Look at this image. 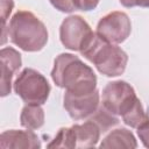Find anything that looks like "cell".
Returning <instances> with one entry per match:
<instances>
[{"instance_id":"cell-1","label":"cell","mask_w":149,"mask_h":149,"mask_svg":"<svg viewBox=\"0 0 149 149\" xmlns=\"http://www.w3.org/2000/svg\"><path fill=\"white\" fill-rule=\"evenodd\" d=\"M51 76L57 86L73 94H87L95 91L97 78L92 69L73 55H59L55 59Z\"/></svg>"},{"instance_id":"cell-2","label":"cell","mask_w":149,"mask_h":149,"mask_svg":"<svg viewBox=\"0 0 149 149\" xmlns=\"http://www.w3.org/2000/svg\"><path fill=\"white\" fill-rule=\"evenodd\" d=\"M79 51L92 62L99 72L114 77L121 74L127 64V55L119 47L111 44L97 33L91 31L83 42Z\"/></svg>"},{"instance_id":"cell-3","label":"cell","mask_w":149,"mask_h":149,"mask_svg":"<svg viewBox=\"0 0 149 149\" xmlns=\"http://www.w3.org/2000/svg\"><path fill=\"white\" fill-rule=\"evenodd\" d=\"M8 35L14 44L26 51H38L48 41V31L44 24L27 10H19L13 16Z\"/></svg>"},{"instance_id":"cell-4","label":"cell","mask_w":149,"mask_h":149,"mask_svg":"<svg viewBox=\"0 0 149 149\" xmlns=\"http://www.w3.org/2000/svg\"><path fill=\"white\" fill-rule=\"evenodd\" d=\"M100 135V129L91 120L84 125H76L71 128H62L49 148H90L95 146Z\"/></svg>"},{"instance_id":"cell-5","label":"cell","mask_w":149,"mask_h":149,"mask_svg":"<svg viewBox=\"0 0 149 149\" xmlns=\"http://www.w3.org/2000/svg\"><path fill=\"white\" fill-rule=\"evenodd\" d=\"M15 92L27 104H43L49 95L50 85L47 79L33 69H24L14 84Z\"/></svg>"},{"instance_id":"cell-6","label":"cell","mask_w":149,"mask_h":149,"mask_svg":"<svg viewBox=\"0 0 149 149\" xmlns=\"http://www.w3.org/2000/svg\"><path fill=\"white\" fill-rule=\"evenodd\" d=\"M136 100L133 87L126 81L108 83L102 91V105L113 114L123 115Z\"/></svg>"},{"instance_id":"cell-7","label":"cell","mask_w":149,"mask_h":149,"mask_svg":"<svg viewBox=\"0 0 149 149\" xmlns=\"http://www.w3.org/2000/svg\"><path fill=\"white\" fill-rule=\"evenodd\" d=\"M130 33V21L122 12H113L98 23L97 34L109 43L123 42Z\"/></svg>"},{"instance_id":"cell-8","label":"cell","mask_w":149,"mask_h":149,"mask_svg":"<svg viewBox=\"0 0 149 149\" xmlns=\"http://www.w3.org/2000/svg\"><path fill=\"white\" fill-rule=\"evenodd\" d=\"M98 91H93L87 94H73L66 91L64 95V107L74 120H80L92 115L98 107Z\"/></svg>"},{"instance_id":"cell-9","label":"cell","mask_w":149,"mask_h":149,"mask_svg":"<svg viewBox=\"0 0 149 149\" xmlns=\"http://www.w3.org/2000/svg\"><path fill=\"white\" fill-rule=\"evenodd\" d=\"M91 31L90 26L80 16H70L61 26V41L65 48L79 50Z\"/></svg>"},{"instance_id":"cell-10","label":"cell","mask_w":149,"mask_h":149,"mask_svg":"<svg viewBox=\"0 0 149 149\" xmlns=\"http://www.w3.org/2000/svg\"><path fill=\"white\" fill-rule=\"evenodd\" d=\"M1 95L5 97L10 92V81L13 73L21 65V55L13 48L1 50Z\"/></svg>"},{"instance_id":"cell-11","label":"cell","mask_w":149,"mask_h":149,"mask_svg":"<svg viewBox=\"0 0 149 149\" xmlns=\"http://www.w3.org/2000/svg\"><path fill=\"white\" fill-rule=\"evenodd\" d=\"M1 149L7 148H40L38 137L31 130H8L1 134Z\"/></svg>"},{"instance_id":"cell-12","label":"cell","mask_w":149,"mask_h":149,"mask_svg":"<svg viewBox=\"0 0 149 149\" xmlns=\"http://www.w3.org/2000/svg\"><path fill=\"white\" fill-rule=\"evenodd\" d=\"M101 148H135L136 141L127 129H116L112 132L100 144Z\"/></svg>"},{"instance_id":"cell-13","label":"cell","mask_w":149,"mask_h":149,"mask_svg":"<svg viewBox=\"0 0 149 149\" xmlns=\"http://www.w3.org/2000/svg\"><path fill=\"white\" fill-rule=\"evenodd\" d=\"M44 122L43 109L36 104H28L21 113V125L28 129L40 128Z\"/></svg>"},{"instance_id":"cell-14","label":"cell","mask_w":149,"mask_h":149,"mask_svg":"<svg viewBox=\"0 0 149 149\" xmlns=\"http://www.w3.org/2000/svg\"><path fill=\"white\" fill-rule=\"evenodd\" d=\"M90 120L94 122L102 133L107 132L108 129H111L112 127L119 123V119L115 116V114L108 111L104 105H101L98 109H95V112L92 114V118Z\"/></svg>"},{"instance_id":"cell-15","label":"cell","mask_w":149,"mask_h":149,"mask_svg":"<svg viewBox=\"0 0 149 149\" xmlns=\"http://www.w3.org/2000/svg\"><path fill=\"white\" fill-rule=\"evenodd\" d=\"M123 118V121L125 123H127L128 126L130 127H134V128H140L142 127L143 125H146L148 121H149V118L148 115L144 113L143 111V107L141 105V101L137 99L134 105L122 115Z\"/></svg>"},{"instance_id":"cell-16","label":"cell","mask_w":149,"mask_h":149,"mask_svg":"<svg viewBox=\"0 0 149 149\" xmlns=\"http://www.w3.org/2000/svg\"><path fill=\"white\" fill-rule=\"evenodd\" d=\"M54 7L62 12H72L74 10V5L72 0H50Z\"/></svg>"},{"instance_id":"cell-17","label":"cell","mask_w":149,"mask_h":149,"mask_svg":"<svg viewBox=\"0 0 149 149\" xmlns=\"http://www.w3.org/2000/svg\"><path fill=\"white\" fill-rule=\"evenodd\" d=\"M74 8L80 10H91L95 8L99 0H72Z\"/></svg>"},{"instance_id":"cell-18","label":"cell","mask_w":149,"mask_h":149,"mask_svg":"<svg viewBox=\"0 0 149 149\" xmlns=\"http://www.w3.org/2000/svg\"><path fill=\"white\" fill-rule=\"evenodd\" d=\"M13 8V0H1V19H2V29H5V23L7 16L10 14Z\"/></svg>"},{"instance_id":"cell-19","label":"cell","mask_w":149,"mask_h":149,"mask_svg":"<svg viewBox=\"0 0 149 149\" xmlns=\"http://www.w3.org/2000/svg\"><path fill=\"white\" fill-rule=\"evenodd\" d=\"M137 133H139V136L142 140L143 144L147 148H149V121L146 125H143L142 127H140Z\"/></svg>"},{"instance_id":"cell-20","label":"cell","mask_w":149,"mask_h":149,"mask_svg":"<svg viewBox=\"0 0 149 149\" xmlns=\"http://www.w3.org/2000/svg\"><path fill=\"white\" fill-rule=\"evenodd\" d=\"M120 2L125 7H133V6H135V0H120Z\"/></svg>"},{"instance_id":"cell-21","label":"cell","mask_w":149,"mask_h":149,"mask_svg":"<svg viewBox=\"0 0 149 149\" xmlns=\"http://www.w3.org/2000/svg\"><path fill=\"white\" fill-rule=\"evenodd\" d=\"M135 6L149 7V0H135Z\"/></svg>"}]
</instances>
